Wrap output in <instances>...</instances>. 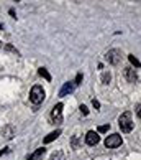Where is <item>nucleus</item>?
<instances>
[{
    "label": "nucleus",
    "mask_w": 141,
    "mask_h": 160,
    "mask_svg": "<svg viewBox=\"0 0 141 160\" xmlns=\"http://www.w3.org/2000/svg\"><path fill=\"white\" fill-rule=\"evenodd\" d=\"M118 126H120V129H121V132H131V130H133L134 122H133V117H131V112H130V111L123 112V114L120 116Z\"/></svg>",
    "instance_id": "1"
},
{
    "label": "nucleus",
    "mask_w": 141,
    "mask_h": 160,
    "mask_svg": "<svg viewBox=\"0 0 141 160\" xmlns=\"http://www.w3.org/2000/svg\"><path fill=\"white\" fill-rule=\"evenodd\" d=\"M30 101H31L34 106H38V104H41L44 101V89L39 84L31 88V91H30Z\"/></svg>",
    "instance_id": "2"
},
{
    "label": "nucleus",
    "mask_w": 141,
    "mask_h": 160,
    "mask_svg": "<svg viewBox=\"0 0 141 160\" xmlns=\"http://www.w3.org/2000/svg\"><path fill=\"white\" fill-rule=\"evenodd\" d=\"M121 56H123V53H121L120 50L113 48V50H108V51H107L105 60H107L110 64H118V63L121 61Z\"/></svg>",
    "instance_id": "3"
},
{
    "label": "nucleus",
    "mask_w": 141,
    "mask_h": 160,
    "mask_svg": "<svg viewBox=\"0 0 141 160\" xmlns=\"http://www.w3.org/2000/svg\"><path fill=\"white\" fill-rule=\"evenodd\" d=\"M121 135H118V134H111V135H108L107 139H105V147L107 149H116V147H120L121 145Z\"/></svg>",
    "instance_id": "4"
},
{
    "label": "nucleus",
    "mask_w": 141,
    "mask_h": 160,
    "mask_svg": "<svg viewBox=\"0 0 141 160\" xmlns=\"http://www.w3.org/2000/svg\"><path fill=\"white\" fill-rule=\"evenodd\" d=\"M62 102H59V104H56L54 108H52V111H51V119H52V122H61L62 121Z\"/></svg>",
    "instance_id": "5"
},
{
    "label": "nucleus",
    "mask_w": 141,
    "mask_h": 160,
    "mask_svg": "<svg viewBox=\"0 0 141 160\" xmlns=\"http://www.w3.org/2000/svg\"><path fill=\"white\" fill-rule=\"evenodd\" d=\"M75 89V84H74V81H67V82H64V86L61 88V91H59V98H66L69 96V94H72Z\"/></svg>",
    "instance_id": "6"
},
{
    "label": "nucleus",
    "mask_w": 141,
    "mask_h": 160,
    "mask_svg": "<svg viewBox=\"0 0 141 160\" xmlns=\"http://www.w3.org/2000/svg\"><path fill=\"white\" fill-rule=\"evenodd\" d=\"M100 142V135H98L95 130H89L85 134V144L87 145H97Z\"/></svg>",
    "instance_id": "7"
},
{
    "label": "nucleus",
    "mask_w": 141,
    "mask_h": 160,
    "mask_svg": "<svg viewBox=\"0 0 141 160\" xmlns=\"http://www.w3.org/2000/svg\"><path fill=\"white\" fill-rule=\"evenodd\" d=\"M123 74H125V78H126L128 82H138V74L134 73L133 68H125Z\"/></svg>",
    "instance_id": "8"
},
{
    "label": "nucleus",
    "mask_w": 141,
    "mask_h": 160,
    "mask_svg": "<svg viewBox=\"0 0 141 160\" xmlns=\"http://www.w3.org/2000/svg\"><path fill=\"white\" fill-rule=\"evenodd\" d=\"M59 135H61V129H57V130H52L51 134H48V135H46L43 142H44V144H51V142H52V140H56L57 137H59Z\"/></svg>",
    "instance_id": "9"
},
{
    "label": "nucleus",
    "mask_w": 141,
    "mask_h": 160,
    "mask_svg": "<svg viewBox=\"0 0 141 160\" xmlns=\"http://www.w3.org/2000/svg\"><path fill=\"white\" fill-rule=\"evenodd\" d=\"M44 152H46V149H44V147H41V149H38L36 152L33 153V155H30V158L31 160H38V158H41V157L44 155Z\"/></svg>",
    "instance_id": "10"
},
{
    "label": "nucleus",
    "mask_w": 141,
    "mask_h": 160,
    "mask_svg": "<svg viewBox=\"0 0 141 160\" xmlns=\"http://www.w3.org/2000/svg\"><path fill=\"white\" fill-rule=\"evenodd\" d=\"M128 60H130V63L133 64L134 68H141V61H139L134 55H128Z\"/></svg>",
    "instance_id": "11"
},
{
    "label": "nucleus",
    "mask_w": 141,
    "mask_h": 160,
    "mask_svg": "<svg viewBox=\"0 0 141 160\" xmlns=\"http://www.w3.org/2000/svg\"><path fill=\"white\" fill-rule=\"evenodd\" d=\"M38 73H39V76H43L46 81H51V74L48 73V69H46V68H39Z\"/></svg>",
    "instance_id": "12"
},
{
    "label": "nucleus",
    "mask_w": 141,
    "mask_h": 160,
    "mask_svg": "<svg viewBox=\"0 0 141 160\" xmlns=\"http://www.w3.org/2000/svg\"><path fill=\"white\" fill-rule=\"evenodd\" d=\"M110 79H111V74L108 73V71H105V73L102 74V82H103V84H108Z\"/></svg>",
    "instance_id": "13"
},
{
    "label": "nucleus",
    "mask_w": 141,
    "mask_h": 160,
    "mask_svg": "<svg viewBox=\"0 0 141 160\" xmlns=\"http://www.w3.org/2000/svg\"><path fill=\"white\" fill-rule=\"evenodd\" d=\"M51 160H64V153L57 150V152H54V153L51 155Z\"/></svg>",
    "instance_id": "14"
},
{
    "label": "nucleus",
    "mask_w": 141,
    "mask_h": 160,
    "mask_svg": "<svg viewBox=\"0 0 141 160\" xmlns=\"http://www.w3.org/2000/svg\"><path fill=\"white\" fill-rule=\"evenodd\" d=\"M108 129H110V124H103V126L97 129V134H105V132H108Z\"/></svg>",
    "instance_id": "15"
},
{
    "label": "nucleus",
    "mask_w": 141,
    "mask_h": 160,
    "mask_svg": "<svg viewBox=\"0 0 141 160\" xmlns=\"http://www.w3.org/2000/svg\"><path fill=\"white\" fill-rule=\"evenodd\" d=\"M82 82V73H77V76H75V81H74V84L77 86V84H80Z\"/></svg>",
    "instance_id": "16"
},
{
    "label": "nucleus",
    "mask_w": 141,
    "mask_h": 160,
    "mask_svg": "<svg viewBox=\"0 0 141 160\" xmlns=\"http://www.w3.org/2000/svg\"><path fill=\"white\" fill-rule=\"evenodd\" d=\"M80 112H82L84 116H87V114H89V109H87L85 106H80Z\"/></svg>",
    "instance_id": "17"
},
{
    "label": "nucleus",
    "mask_w": 141,
    "mask_h": 160,
    "mask_svg": "<svg viewBox=\"0 0 141 160\" xmlns=\"http://www.w3.org/2000/svg\"><path fill=\"white\" fill-rule=\"evenodd\" d=\"M5 48H7L8 51H13L15 55H18V51H16V50H15V48H13V46H11V45H7V46H5Z\"/></svg>",
    "instance_id": "18"
},
{
    "label": "nucleus",
    "mask_w": 141,
    "mask_h": 160,
    "mask_svg": "<svg viewBox=\"0 0 141 160\" xmlns=\"http://www.w3.org/2000/svg\"><path fill=\"white\" fill-rule=\"evenodd\" d=\"M92 104H93V108H95V109H100V102H98L97 99H93V101H92Z\"/></svg>",
    "instance_id": "19"
},
{
    "label": "nucleus",
    "mask_w": 141,
    "mask_h": 160,
    "mask_svg": "<svg viewBox=\"0 0 141 160\" xmlns=\"http://www.w3.org/2000/svg\"><path fill=\"white\" fill-rule=\"evenodd\" d=\"M7 152H8V149H3V150H0V157H2L3 153H7Z\"/></svg>",
    "instance_id": "20"
},
{
    "label": "nucleus",
    "mask_w": 141,
    "mask_h": 160,
    "mask_svg": "<svg viewBox=\"0 0 141 160\" xmlns=\"http://www.w3.org/2000/svg\"><path fill=\"white\" fill-rule=\"evenodd\" d=\"M138 116H139V117H141V108H139V109H138Z\"/></svg>",
    "instance_id": "21"
},
{
    "label": "nucleus",
    "mask_w": 141,
    "mask_h": 160,
    "mask_svg": "<svg viewBox=\"0 0 141 160\" xmlns=\"http://www.w3.org/2000/svg\"><path fill=\"white\" fill-rule=\"evenodd\" d=\"M0 30H3V25H2V23H0Z\"/></svg>",
    "instance_id": "22"
},
{
    "label": "nucleus",
    "mask_w": 141,
    "mask_h": 160,
    "mask_svg": "<svg viewBox=\"0 0 141 160\" xmlns=\"http://www.w3.org/2000/svg\"><path fill=\"white\" fill-rule=\"evenodd\" d=\"M0 48H2V41H0Z\"/></svg>",
    "instance_id": "23"
},
{
    "label": "nucleus",
    "mask_w": 141,
    "mask_h": 160,
    "mask_svg": "<svg viewBox=\"0 0 141 160\" xmlns=\"http://www.w3.org/2000/svg\"><path fill=\"white\" fill-rule=\"evenodd\" d=\"M26 160H31V158H30V157H28V158H26Z\"/></svg>",
    "instance_id": "24"
}]
</instances>
